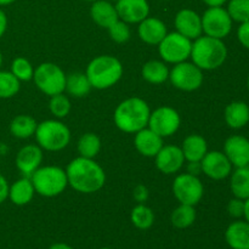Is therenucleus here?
<instances>
[{
	"instance_id": "1",
	"label": "nucleus",
	"mask_w": 249,
	"mask_h": 249,
	"mask_svg": "<svg viewBox=\"0 0 249 249\" xmlns=\"http://www.w3.org/2000/svg\"><path fill=\"white\" fill-rule=\"evenodd\" d=\"M68 186L79 194H95L105 186L106 173L104 168L91 158L77 157L66 168Z\"/></svg>"
},
{
	"instance_id": "2",
	"label": "nucleus",
	"mask_w": 249,
	"mask_h": 249,
	"mask_svg": "<svg viewBox=\"0 0 249 249\" xmlns=\"http://www.w3.org/2000/svg\"><path fill=\"white\" fill-rule=\"evenodd\" d=\"M151 108L141 97H129L114 109L113 121L117 128L126 134H135L146 128L150 119Z\"/></svg>"
},
{
	"instance_id": "3",
	"label": "nucleus",
	"mask_w": 249,
	"mask_h": 249,
	"mask_svg": "<svg viewBox=\"0 0 249 249\" xmlns=\"http://www.w3.org/2000/svg\"><path fill=\"white\" fill-rule=\"evenodd\" d=\"M190 58L202 71L218 70L228 58V48L221 39L202 34L192 41Z\"/></svg>"
},
{
	"instance_id": "4",
	"label": "nucleus",
	"mask_w": 249,
	"mask_h": 249,
	"mask_svg": "<svg viewBox=\"0 0 249 249\" xmlns=\"http://www.w3.org/2000/svg\"><path fill=\"white\" fill-rule=\"evenodd\" d=\"M124 73L123 65L112 55H100L92 58L88 65L85 74L91 88L97 90L109 89L122 79Z\"/></svg>"
},
{
	"instance_id": "5",
	"label": "nucleus",
	"mask_w": 249,
	"mask_h": 249,
	"mask_svg": "<svg viewBox=\"0 0 249 249\" xmlns=\"http://www.w3.org/2000/svg\"><path fill=\"white\" fill-rule=\"evenodd\" d=\"M34 136L41 150L58 152L67 147L70 143L71 130L58 119H46L38 123Z\"/></svg>"
},
{
	"instance_id": "6",
	"label": "nucleus",
	"mask_w": 249,
	"mask_h": 249,
	"mask_svg": "<svg viewBox=\"0 0 249 249\" xmlns=\"http://www.w3.org/2000/svg\"><path fill=\"white\" fill-rule=\"evenodd\" d=\"M29 178L36 190V194L43 197L58 196L68 186L66 170L56 165L39 167Z\"/></svg>"
},
{
	"instance_id": "7",
	"label": "nucleus",
	"mask_w": 249,
	"mask_h": 249,
	"mask_svg": "<svg viewBox=\"0 0 249 249\" xmlns=\"http://www.w3.org/2000/svg\"><path fill=\"white\" fill-rule=\"evenodd\" d=\"M66 73L53 62L40 63L34 70L33 80L39 90L48 96L62 94L66 89Z\"/></svg>"
},
{
	"instance_id": "8",
	"label": "nucleus",
	"mask_w": 249,
	"mask_h": 249,
	"mask_svg": "<svg viewBox=\"0 0 249 249\" xmlns=\"http://www.w3.org/2000/svg\"><path fill=\"white\" fill-rule=\"evenodd\" d=\"M157 46L162 61L174 66L189 60L191 56L192 40L175 31L167 33Z\"/></svg>"
},
{
	"instance_id": "9",
	"label": "nucleus",
	"mask_w": 249,
	"mask_h": 249,
	"mask_svg": "<svg viewBox=\"0 0 249 249\" xmlns=\"http://www.w3.org/2000/svg\"><path fill=\"white\" fill-rule=\"evenodd\" d=\"M173 194L180 204L196 206L201 202L204 195V186L197 175L181 173L173 181Z\"/></svg>"
},
{
	"instance_id": "10",
	"label": "nucleus",
	"mask_w": 249,
	"mask_h": 249,
	"mask_svg": "<svg viewBox=\"0 0 249 249\" xmlns=\"http://www.w3.org/2000/svg\"><path fill=\"white\" fill-rule=\"evenodd\" d=\"M202 18V31L204 36L216 39H225L232 31V18L229 15L228 10L223 6L208 7Z\"/></svg>"
},
{
	"instance_id": "11",
	"label": "nucleus",
	"mask_w": 249,
	"mask_h": 249,
	"mask_svg": "<svg viewBox=\"0 0 249 249\" xmlns=\"http://www.w3.org/2000/svg\"><path fill=\"white\" fill-rule=\"evenodd\" d=\"M203 71L194 62L184 61L173 66L169 71V79L173 87L181 91H195L203 84Z\"/></svg>"
},
{
	"instance_id": "12",
	"label": "nucleus",
	"mask_w": 249,
	"mask_h": 249,
	"mask_svg": "<svg viewBox=\"0 0 249 249\" xmlns=\"http://www.w3.org/2000/svg\"><path fill=\"white\" fill-rule=\"evenodd\" d=\"M181 117L179 112L169 106H162L151 111L147 128L155 131L160 138H169L179 130Z\"/></svg>"
},
{
	"instance_id": "13",
	"label": "nucleus",
	"mask_w": 249,
	"mask_h": 249,
	"mask_svg": "<svg viewBox=\"0 0 249 249\" xmlns=\"http://www.w3.org/2000/svg\"><path fill=\"white\" fill-rule=\"evenodd\" d=\"M232 164L221 151H208L201 160L202 173L212 180H224L230 177Z\"/></svg>"
},
{
	"instance_id": "14",
	"label": "nucleus",
	"mask_w": 249,
	"mask_h": 249,
	"mask_svg": "<svg viewBox=\"0 0 249 249\" xmlns=\"http://www.w3.org/2000/svg\"><path fill=\"white\" fill-rule=\"evenodd\" d=\"M185 157L180 146L163 145L160 152L156 155V168L165 175L177 174L185 164Z\"/></svg>"
},
{
	"instance_id": "15",
	"label": "nucleus",
	"mask_w": 249,
	"mask_h": 249,
	"mask_svg": "<svg viewBox=\"0 0 249 249\" xmlns=\"http://www.w3.org/2000/svg\"><path fill=\"white\" fill-rule=\"evenodd\" d=\"M114 5L119 19L128 24H139L150 16L147 0H118Z\"/></svg>"
},
{
	"instance_id": "16",
	"label": "nucleus",
	"mask_w": 249,
	"mask_h": 249,
	"mask_svg": "<svg viewBox=\"0 0 249 249\" xmlns=\"http://www.w3.org/2000/svg\"><path fill=\"white\" fill-rule=\"evenodd\" d=\"M224 153L233 168L249 165V139L242 135H232L224 143Z\"/></svg>"
},
{
	"instance_id": "17",
	"label": "nucleus",
	"mask_w": 249,
	"mask_h": 249,
	"mask_svg": "<svg viewBox=\"0 0 249 249\" xmlns=\"http://www.w3.org/2000/svg\"><path fill=\"white\" fill-rule=\"evenodd\" d=\"M174 26L178 33L191 39L192 41L203 34L201 15L191 9H182L178 11L174 18Z\"/></svg>"
},
{
	"instance_id": "18",
	"label": "nucleus",
	"mask_w": 249,
	"mask_h": 249,
	"mask_svg": "<svg viewBox=\"0 0 249 249\" xmlns=\"http://www.w3.org/2000/svg\"><path fill=\"white\" fill-rule=\"evenodd\" d=\"M16 167L23 177H31L43 162V150L38 145H26L17 152Z\"/></svg>"
},
{
	"instance_id": "19",
	"label": "nucleus",
	"mask_w": 249,
	"mask_h": 249,
	"mask_svg": "<svg viewBox=\"0 0 249 249\" xmlns=\"http://www.w3.org/2000/svg\"><path fill=\"white\" fill-rule=\"evenodd\" d=\"M167 33L168 28L165 23L157 17H146L138 27L139 38L148 45H158Z\"/></svg>"
},
{
	"instance_id": "20",
	"label": "nucleus",
	"mask_w": 249,
	"mask_h": 249,
	"mask_svg": "<svg viewBox=\"0 0 249 249\" xmlns=\"http://www.w3.org/2000/svg\"><path fill=\"white\" fill-rule=\"evenodd\" d=\"M134 145H135L136 151L141 156L155 158L164 143H163V138H160L158 134H156L155 131H152L150 128L146 126V128L135 133Z\"/></svg>"
},
{
	"instance_id": "21",
	"label": "nucleus",
	"mask_w": 249,
	"mask_h": 249,
	"mask_svg": "<svg viewBox=\"0 0 249 249\" xmlns=\"http://www.w3.org/2000/svg\"><path fill=\"white\" fill-rule=\"evenodd\" d=\"M90 17L101 28H108L119 17L116 5L108 0H95L90 7Z\"/></svg>"
},
{
	"instance_id": "22",
	"label": "nucleus",
	"mask_w": 249,
	"mask_h": 249,
	"mask_svg": "<svg viewBox=\"0 0 249 249\" xmlns=\"http://www.w3.org/2000/svg\"><path fill=\"white\" fill-rule=\"evenodd\" d=\"M225 241L231 249H249V223L236 220L228 226Z\"/></svg>"
},
{
	"instance_id": "23",
	"label": "nucleus",
	"mask_w": 249,
	"mask_h": 249,
	"mask_svg": "<svg viewBox=\"0 0 249 249\" xmlns=\"http://www.w3.org/2000/svg\"><path fill=\"white\" fill-rule=\"evenodd\" d=\"M180 147H181L185 160L187 163L201 162L202 158L208 152L207 140L198 134H190L189 136H186Z\"/></svg>"
},
{
	"instance_id": "24",
	"label": "nucleus",
	"mask_w": 249,
	"mask_h": 249,
	"mask_svg": "<svg viewBox=\"0 0 249 249\" xmlns=\"http://www.w3.org/2000/svg\"><path fill=\"white\" fill-rule=\"evenodd\" d=\"M225 123L231 129H242L249 123V106L245 101H233L224 112Z\"/></svg>"
},
{
	"instance_id": "25",
	"label": "nucleus",
	"mask_w": 249,
	"mask_h": 249,
	"mask_svg": "<svg viewBox=\"0 0 249 249\" xmlns=\"http://www.w3.org/2000/svg\"><path fill=\"white\" fill-rule=\"evenodd\" d=\"M36 195L33 184H32L31 178L23 177L21 179L16 180L9 187V197L7 198L15 204V206H26L33 199Z\"/></svg>"
},
{
	"instance_id": "26",
	"label": "nucleus",
	"mask_w": 249,
	"mask_h": 249,
	"mask_svg": "<svg viewBox=\"0 0 249 249\" xmlns=\"http://www.w3.org/2000/svg\"><path fill=\"white\" fill-rule=\"evenodd\" d=\"M169 71L164 61L151 60L142 66L141 75L150 84L158 85L169 79Z\"/></svg>"
},
{
	"instance_id": "27",
	"label": "nucleus",
	"mask_w": 249,
	"mask_h": 249,
	"mask_svg": "<svg viewBox=\"0 0 249 249\" xmlns=\"http://www.w3.org/2000/svg\"><path fill=\"white\" fill-rule=\"evenodd\" d=\"M230 189L233 197L246 201L249 198V165L235 168L230 174Z\"/></svg>"
},
{
	"instance_id": "28",
	"label": "nucleus",
	"mask_w": 249,
	"mask_h": 249,
	"mask_svg": "<svg viewBox=\"0 0 249 249\" xmlns=\"http://www.w3.org/2000/svg\"><path fill=\"white\" fill-rule=\"evenodd\" d=\"M91 89V84H90L89 79H88L85 73L73 72L67 74V77H66L65 91L70 96L80 99V97L87 96Z\"/></svg>"
},
{
	"instance_id": "29",
	"label": "nucleus",
	"mask_w": 249,
	"mask_h": 249,
	"mask_svg": "<svg viewBox=\"0 0 249 249\" xmlns=\"http://www.w3.org/2000/svg\"><path fill=\"white\" fill-rule=\"evenodd\" d=\"M36 119L28 114H18L10 123V133L17 139H29L36 134Z\"/></svg>"
},
{
	"instance_id": "30",
	"label": "nucleus",
	"mask_w": 249,
	"mask_h": 249,
	"mask_svg": "<svg viewBox=\"0 0 249 249\" xmlns=\"http://www.w3.org/2000/svg\"><path fill=\"white\" fill-rule=\"evenodd\" d=\"M77 150L80 157L94 160L101 151V139L94 133H85L79 138Z\"/></svg>"
},
{
	"instance_id": "31",
	"label": "nucleus",
	"mask_w": 249,
	"mask_h": 249,
	"mask_svg": "<svg viewBox=\"0 0 249 249\" xmlns=\"http://www.w3.org/2000/svg\"><path fill=\"white\" fill-rule=\"evenodd\" d=\"M130 220L139 230H148L155 224V213L145 203H139L131 209Z\"/></svg>"
},
{
	"instance_id": "32",
	"label": "nucleus",
	"mask_w": 249,
	"mask_h": 249,
	"mask_svg": "<svg viewBox=\"0 0 249 249\" xmlns=\"http://www.w3.org/2000/svg\"><path fill=\"white\" fill-rule=\"evenodd\" d=\"M196 209L194 206H187V204H179V207L173 211L170 215V221L173 226L177 229H187L194 225L196 221Z\"/></svg>"
},
{
	"instance_id": "33",
	"label": "nucleus",
	"mask_w": 249,
	"mask_h": 249,
	"mask_svg": "<svg viewBox=\"0 0 249 249\" xmlns=\"http://www.w3.org/2000/svg\"><path fill=\"white\" fill-rule=\"evenodd\" d=\"M21 89V82L10 71L0 70V99H11Z\"/></svg>"
},
{
	"instance_id": "34",
	"label": "nucleus",
	"mask_w": 249,
	"mask_h": 249,
	"mask_svg": "<svg viewBox=\"0 0 249 249\" xmlns=\"http://www.w3.org/2000/svg\"><path fill=\"white\" fill-rule=\"evenodd\" d=\"M10 72L19 80V82H29L33 80L34 68L33 65L27 60L26 57H16L11 62V70Z\"/></svg>"
},
{
	"instance_id": "35",
	"label": "nucleus",
	"mask_w": 249,
	"mask_h": 249,
	"mask_svg": "<svg viewBox=\"0 0 249 249\" xmlns=\"http://www.w3.org/2000/svg\"><path fill=\"white\" fill-rule=\"evenodd\" d=\"M49 109H50L51 114L56 119L65 118L71 112L70 99H68V96H66L65 92L53 95V96L50 97V101H49Z\"/></svg>"
},
{
	"instance_id": "36",
	"label": "nucleus",
	"mask_w": 249,
	"mask_h": 249,
	"mask_svg": "<svg viewBox=\"0 0 249 249\" xmlns=\"http://www.w3.org/2000/svg\"><path fill=\"white\" fill-rule=\"evenodd\" d=\"M226 10L233 22L249 21V0H229Z\"/></svg>"
},
{
	"instance_id": "37",
	"label": "nucleus",
	"mask_w": 249,
	"mask_h": 249,
	"mask_svg": "<svg viewBox=\"0 0 249 249\" xmlns=\"http://www.w3.org/2000/svg\"><path fill=\"white\" fill-rule=\"evenodd\" d=\"M108 31L109 36H111L112 40L117 44H124L130 39L131 32L130 27H129L128 23H125L122 19H118V21L114 22L111 27L107 28Z\"/></svg>"
},
{
	"instance_id": "38",
	"label": "nucleus",
	"mask_w": 249,
	"mask_h": 249,
	"mask_svg": "<svg viewBox=\"0 0 249 249\" xmlns=\"http://www.w3.org/2000/svg\"><path fill=\"white\" fill-rule=\"evenodd\" d=\"M228 213L230 214V216L235 219L243 218V214H245V201L233 197L228 203Z\"/></svg>"
},
{
	"instance_id": "39",
	"label": "nucleus",
	"mask_w": 249,
	"mask_h": 249,
	"mask_svg": "<svg viewBox=\"0 0 249 249\" xmlns=\"http://www.w3.org/2000/svg\"><path fill=\"white\" fill-rule=\"evenodd\" d=\"M237 39L243 48L249 50V21L240 23L237 29Z\"/></svg>"
},
{
	"instance_id": "40",
	"label": "nucleus",
	"mask_w": 249,
	"mask_h": 249,
	"mask_svg": "<svg viewBox=\"0 0 249 249\" xmlns=\"http://www.w3.org/2000/svg\"><path fill=\"white\" fill-rule=\"evenodd\" d=\"M134 199H135L138 203H145L148 199V189L143 185H138V186L134 189L133 191Z\"/></svg>"
},
{
	"instance_id": "41",
	"label": "nucleus",
	"mask_w": 249,
	"mask_h": 249,
	"mask_svg": "<svg viewBox=\"0 0 249 249\" xmlns=\"http://www.w3.org/2000/svg\"><path fill=\"white\" fill-rule=\"evenodd\" d=\"M9 182H7L6 178L0 173V204L4 203L9 197Z\"/></svg>"
},
{
	"instance_id": "42",
	"label": "nucleus",
	"mask_w": 249,
	"mask_h": 249,
	"mask_svg": "<svg viewBox=\"0 0 249 249\" xmlns=\"http://www.w3.org/2000/svg\"><path fill=\"white\" fill-rule=\"evenodd\" d=\"M187 173L198 177L199 173H202L201 162H189V165H187Z\"/></svg>"
},
{
	"instance_id": "43",
	"label": "nucleus",
	"mask_w": 249,
	"mask_h": 249,
	"mask_svg": "<svg viewBox=\"0 0 249 249\" xmlns=\"http://www.w3.org/2000/svg\"><path fill=\"white\" fill-rule=\"evenodd\" d=\"M7 29V16L1 9H0V38L5 34Z\"/></svg>"
},
{
	"instance_id": "44",
	"label": "nucleus",
	"mask_w": 249,
	"mask_h": 249,
	"mask_svg": "<svg viewBox=\"0 0 249 249\" xmlns=\"http://www.w3.org/2000/svg\"><path fill=\"white\" fill-rule=\"evenodd\" d=\"M229 0H203L204 4L208 7H216V6H224Z\"/></svg>"
},
{
	"instance_id": "45",
	"label": "nucleus",
	"mask_w": 249,
	"mask_h": 249,
	"mask_svg": "<svg viewBox=\"0 0 249 249\" xmlns=\"http://www.w3.org/2000/svg\"><path fill=\"white\" fill-rule=\"evenodd\" d=\"M49 249H73L71 246L66 245V243H53Z\"/></svg>"
},
{
	"instance_id": "46",
	"label": "nucleus",
	"mask_w": 249,
	"mask_h": 249,
	"mask_svg": "<svg viewBox=\"0 0 249 249\" xmlns=\"http://www.w3.org/2000/svg\"><path fill=\"white\" fill-rule=\"evenodd\" d=\"M243 218H245L247 223H249V198L245 201V214H243Z\"/></svg>"
},
{
	"instance_id": "47",
	"label": "nucleus",
	"mask_w": 249,
	"mask_h": 249,
	"mask_svg": "<svg viewBox=\"0 0 249 249\" xmlns=\"http://www.w3.org/2000/svg\"><path fill=\"white\" fill-rule=\"evenodd\" d=\"M16 0H0V6H7V5H11Z\"/></svg>"
},
{
	"instance_id": "48",
	"label": "nucleus",
	"mask_w": 249,
	"mask_h": 249,
	"mask_svg": "<svg viewBox=\"0 0 249 249\" xmlns=\"http://www.w3.org/2000/svg\"><path fill=\"white\" fill-rule=\"evenodd\" d=\"M1 66H2V53L1 51H0V68H1Z\"/></svg>"
},
{
	"instance_id": "49",
	"label": "nucleus",
	"mask_w": 249,
	"mask_h": 249,
	"mask_svg": "<svg viewBox=\"0 0 249 249\" xmlns=\"http://www.w3.org/2000/svg\"><path fill=\"white\" fill-rule=\"evenodd\" d=\"M108 1H111V2H117V1H118V0H108Z\"/></svg>"
},
{
	"instance_id": "50",
	"label": "nucleus",
	"mask_w": 249,
	"mask_h": 249,
	"mask_svg": "<svg viewBox=\"0 0 249 249\" xmlns=\"http://www.w3.org/2000/svg\"><path fill=\"white\" fill-rule=\"evenodd\" d=\"M84 1H90V2H94L95 0H84Z\"/></svg>"
},
{
	"instance_id": "51",
	"label": "nucleus",
	"mask_w": 249,
	"mask_h": 249,
	"mask_svg": "<svg viewBox=\"0 0 249 249\" xmlns=\"http://www.w3.org/2000/svg\"><path fill=\"white\" fill-rule=\"evenodd\" d=\"M100 249H112V248H108V247H104V248H100Z\"/></svg>"
},
{
	"instance_id": "52",
	"label": "nucleus",
	"mask_w": 249,
	"mask_h": 249,
	"mask_svg": "<svg viewBox=\"0 0 249 249\" xmlns=\"http://www.w3.org/2000/svg\"><path fill=\"white\" fill-rule=\"evenodd\" d=\"M247 85H248V89H249V77H248V80H247Z\"/></svg>"
}]
</instances>
